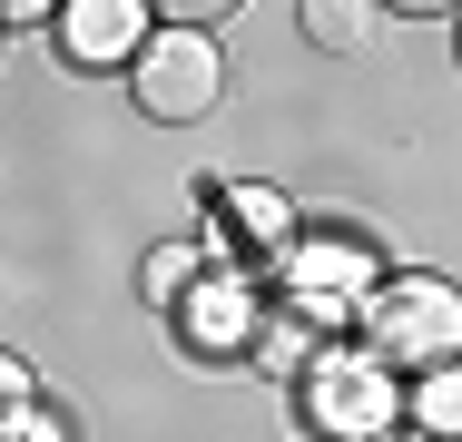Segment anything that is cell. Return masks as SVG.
<instances>
[{
  "instance_id": "6da1fadb",
  "label": "cell",
  "mask_w": 462,
  "mask_h": 442,
  "mask_svg": "<svg viewBox=\"0 0 462 442\" xmlns=\"http://www.w3.org/2000/svg\"><path fill=\"white\" fill-rule=\"evenodd\" d=\"M256 275H266V295H276L285 315H305L315 335H355L365 295L393 275V265H383V246H374L355 216H305Z\"/></svg>"
},
{
  "instance_id": "7a4b0ae2",
  "label": "cell",
  "mask_w": 462,
  "mask_h": 442,
  "mask_svg": "<svg viewBox=\"0 0 462 442\" xmlns=\"http://www.w3.org/2000/svg\"><path fill=\"white\" fill-rule=\"evenodd\" d=\"M285 393H295L305 442H383V433H403V373L383 354H365L355 335H325Z\"/></svg>"
},
{
  "instance_id": "3957f363",
  "label": "cell",
  "mask_w": 462,
  "mask_h": 442,
  "mask_svg": "<svg viewBox=\"0 0 462 442\" xmlns=\"http://www.w3.org/2000/svg\"><path fill=\"white\" fill-rule=\"evenodd\" d=\"M355 345L383 354L403 383L433 373V364H462V285L433 275V265H393L365 295V315H355Z\"/></svg>"
},
{
  "instance_id": "277c9868",
  "label": "cell",
  "mask_w": 462,
  "mask_h": 442,
  "mask_svg": "<svg viewBox=\"0 0 462 442\" xmlns=\"http://www.w3.org/2000/svg\"><path fill=\"white\" fill-rule=\"evenodd\" d=\"M128 98H138V118H158V128H197V118H217L226 108V40L217 30H148V50L128 60Z\"/></svg>"
},
{
  "instance_id": "5b68a950",
  "label": "cell",
  "mask_w": 462,
  "mask_h": 442,
  "mask_svg": "<svg viewBox=\"0 0 462 442\" xmlns=\"http://www.w3.org/2000/svg\"><path fill=\"white\" fill-rule=\"evenodd\" d=\"M266 315H276V295H266V275H256V265H217V256H207V275L187 285V305L168 315V335H178L187 364L226 373V364H256Z\"/></svg>"
},
{
  "instance_id": "8992f818",
  "label": "cell",
  "mask_w": 462,
  "mask_h": 442,
  "mask_svg": "<svg viewBox=\"0 0 462 442\" xmlns=\"http://www.w3.org/2000/svg\"><path fill=\"white\" fill-rule=\"evenodd\" d=\"M197 197H207V226H197V246L217 265H266L305 226V207L285 197L276 177H197Z\"/></svg>"
},
{
  "instance_id": "52a82bcc",
  "label": "cell",
  "mask_w": 462,
  "mask_h": 442,
  "mask_svg": "<svg viewBox=\"0 0 462 442\" xmlns=\"http://www.w3.org/2000/svg\"><path fill=\"white\" fill-rule=\"evenodd\" d=\"M148 30H158L148 0H60L50 50H60V69H118L128 79V60L148 50Z\"/></svg>"
},
{
  "instance_id": "ba28073f",
  "label": "cell",
  "mask_w": 462,
  "mask_h": 442,
  "mask_svg": "<svg viewBox=\"0 0 462 442\" xmlns=\"http://www.w3.org/2000/svg\"><path fill=\"white\" fill-rule=\"evenodd\" d=\"M197 275H207V246H197V236H168V246H148V256H138V305L168 325V315L187 305V285H197Z\"/></svg>"
},
{
  "instance_id": "9c48e42d",
  "label": "cell",
  "mask_w": 462,
  "mask_h": 442,
  "mask_svg": "<svg viewBox=\"0 0 462 442\" xmlns=\"http://www.w3.org/2000/svg\"><path fill=\"white\" fill-rule=\"evenodd\" d=\"M295 20H305V50L355 60V50H374V30H383V0H295Z\"/></svg>"
},
{
  "instance_id": "30bf717a",
  "label": "cell",
  "mask_w": 462,
  "mask_h": 442,
  "mask_svg": "<svg viewBox=\"0 0 462 442\" xmlns=\"http://www.w3.org/2000/svg\"><path fill=\"white\" fill-rule=\"evenodd\" d=\"M403 423L433 442H462V364H433V373L403 383Z\"/></svg>"
},
{
  "instance_id": "8fae6325",
  "label": "cell",
  "mask_w": 462,
  "mask_h": 442,
  "mask_svg": "<svg viewBox=\"0 0 462 442\" xmlns=\"http://www.w3.org/2000/svg\"><path fill=\"white\" fill-rule=\"evenodd\" d=\"M305 354H315V325H305V315H266V335H256V364H266V373H285V383H295V373H305Z\"/></svg>"
},
{
  "instance_id": "7c38bea8",
  "label": "cell",
  "mask_w": 462,
  "mask_h": 442,
  "mask_svg": "<svg viewBox=\"0 0 462 442\" xmlns=\"http://www.w3.org/2000/svg\"><path fill=\"white\" fill-rule=\"evenodd\" d=\"M0 442H79V433H69V413H60V403L40 393L30 413H10V423H0Z\"/></svg>"
},
{
  "instance_id": "4fadbf2b",
  "label": "cell",
  "mask_w": 462,
  "mask_h": 442,
  "mask_svg": "<svg viewBox=\"0 0 462 442\" xmlns=\"http://www.w3.org/2000/svg\"><path fill=\"white\" fill-rule=\"evenodd\" d=\"M30 403H40V364L0 345V423H10V413H30Z\"/></svg>"
},
{
  "instance_id": "5bb4252c",
  "label": "cell",
  "mask_w": 462,
  "mask_h": 442,
  "mask_svg": "<svg viewBox=\"0 0 462 442\" xmlns=\"http://www.w3.org/2000/svg\"><path fill=\"white\" fill-rule=\"evenodd\" d=\"M168 30H217V20H236V0H148Z\"/></svg>"
},
{
  "instance_id": "9a60e30c",
  "label": "cell",
  "mask_w": 462,
  "mask_h": 442,
  "mask_svg": "<svg viewBox=\"0 0 462 442\" xmlns=\"http://www.w3.org/2000/svg\"><path fill=\"white\" fill-rule=\"evenodd\" d=\"M60 0H0V30H50Z\"/></svg>"
},
{
  "instance_id": "2e32d148",
  "label": "cell",
  "mask_w": 462,
  "mask_h": 442,
  "mask_svg": "<svg viewBox=\"0 0 462 442\" xmlns=\"http://www.w3.org/2000/svg\"><path fill=\"white\" fill-rule=\"evenodd\" d=\"M393 20H462V0H383Z\"/></svg>"
},
{
  "instance_id": "e0dca14e",
  "label": "cell",
  "mask_w": 462,
  "mask_h": 442,
  "mask_svg": "<svg viewBox=\"0 0 462 442\" xmlns=\"http://www.w3.org/2000/svg\"><path fill=\"white\" fill-rule=\"evenodd\" d=\"M383 442H433V433H413V423H403V433H383Z\"/></svg>"
},
{
  "instance_id": "ac0fdd59",
  "label": "cell",
  "mask_w": 462,
  "mask_h": 442,
  "mask_svg": "<svg viewBox=\"0 0 462 442\" xmlns=\"http://www.w3.org/2000/svg\"><path fill=\"white\" fill-rule=\"evenodd\" d=\"M453 60H462V20H453Z\"/></svg>"
}]
</instances>
